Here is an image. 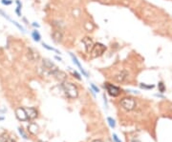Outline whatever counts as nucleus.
I'll use <instances>...</instances> for the list:
<instances>
[{"instance_id":"1","label":"nucleus","mask_w":172,"mask_h":142,"mask_svg":"<svg viewBox=\"0 0 172 142\" xmlns=\"http://www.w3.org/2000/svg\"><path fill=\"white\" fill-rule=\"evenodd\" d=\"M61 87L63 89V92L66 94L68 98L71 99H76L78 96V89L75 84L72 82H67L64 81L61 84Z\"/></svg>"},{"instance_id":"10","label":"nucleus","mask_w":172,"mask_h":142,"mask_svg":"<svg viewBox=\"0 0 172 142\" xmlns=\"http://www.w3.org/2000/svg\"><path fill=\"white\" fill-rule=\"evenodd\" d=\"M25 110L27 112V116H28V118H29L30 120H32L35 119V118L38 116V111L35 110V108H25Z\"/></svg>"},{"instance_id":"21","label":"nucleus","mask_w":172,"mask_h":142,"mask_svg":"<svg viewBox=\"0 0 172 142\" xmlns=\"http://www.w3.org/2000/svg\"><path fill=\"white\" fill-rule=\"evenodd\" d=\"M113 140H114V142H122V141L119 139L118 135H116V134H113Z\"/></svg>"},{"instance_id":"23","label":"nucleus","mask_w":172,"mask_h":142,"mask_svg":"<svg viewBox=\"0 0 172 142\" xmlns=\"http://www.w3.org/2000/svg\"><path fill=\"white\" fill-rule=\"evenodd\" d=\"M19 132H20V135H22V136H23V137H24V138H25V139H27V138H28V137H27V135H25V132H23V130L21 129V128H20V129H19Z\"/></svg>"},{"instance_id":"19","label":"nucleus","mask_w":172,"mask_h":142,"mask_svg":"<svg viewBox=\"0 0 172 142\" xmlns=\"http://www.w3.org/2000/svg\"><path fill=\"white\" fill-rule=\"evenodd\" d=\"M141 88H142V89H153L154 88V85H145V84L142 83Z\"/></svg>"},{"instance_id":"14","label":"nucleus","mask_w":172,"mask_h":142,"mask_svg":"<svg viewBox=\"0 0 172 142\" xmlns=\"http://www.w3.org/2000/svg\"><path fill=\"white\" fill-rule=\"evenodd\" d=\"M32 38H34L35 41H39L40 38H41V36H40V35H39V32H38V31H36V30L32 32Z\"/></svg>"},{"instance_id":"24","label":"nucleus","mask_w":172,"mask_h":142,"mask_svg":"<svg viewBox=\"0 0 172 142\" xmlns=\"http://www.w3.org/2000/svg\"><path fill=\"white\" fill-rule=\"evenodd\" d=\"M74 75H76V77H77L78 80H80V79H81V78H80V74H78L77 72H74Z\"/></svg>"},{"instance_id":"5","label":"nucleus","mask_w":172,"mask_h":142,"mask_svg":"<svg viewBox=\"0 0 172 142\" xmlns=\"http://www.w3.org/2000/svg\"><path fill=\"white\" fill-rule=\"evenodd\" d=\"M114 80L116 82H118V83H123L125 81H127L128 78H129V74L127 71H120V73H118L117 74L115 75V77H113Z\"/></svg>"},{"instance_id":"6","label":"nucleus","mask_w":172,"mask_h":142,"mask_svg":"<svg viewBox=\"0 0 172 142\" xmlns=\"http://www.w3.org/2000/svg\"><path fill=\"white\" fill-rule=\"evenodd\" d=\"M42 65H43V68L45 69V71L49 72L51 74H52L55 70L58 69L57 66H55L54 63L51 62V61L48 60V59H43L42 60Z\"/></svg>"},{"instance_id":"28","label":"nucleus","mask_w":172,"mask_h":142,"mask_svg":"<svg viewBox=\"0 0 172 142\" xmlns=\"http://www.w3.org/2000/svg\"><path fill=\"white\" fill-rule=\"evenodd\" d=\"M105 142H114V141H113V140H111V139H107Z\"/></svg>"},{"instance_id":"15","label":"nucleus","mask_w":172,"mask_h":142,"mask_svg":"<svg viewBox=\"0 0 172 142\" xmlns=\"http://www.w3.org/2000/svg\"><path fill=\"white\" fill-rule=\"evenodd\" d=\"M10 140V137L7 134H2L0 135V142H8Z\"/></svg>"},{"instance_id":"12","label":"nucleus","mask_w":172,"mask_h":142,"mask_svg":"<svg viewBox=\"0 0 172 142\" xmlns=\"http://www.w3.org/2000/svg\"><path fill=\"white\" fill-rule=\"evenodd\" d=\"M70 55H71V57H72V60H73V62L74 63H75L77 66H78V69H80V72L82 73V74L83 75H84V77H88V74L85 72V71H84V69H83L82 68V66L80 65V61H78V58L76 57V56L75 55H74L73 54H70Z\"/></svg>"},{"instance_id":"11","label":"nucleus","mask_w":172,"mask_h":142,"mask_svg":"<svg viewBox=\"0 0 172 142\" xmlns=\"http://www.w3.org/2000/svg\"><path fill=\"white\" fill-rule=\"evenodd\" d=\"M52 36H53L54 41H55L57 43H59V42H61V41H62V38H63L62 32H60L59 30H55V31H53Z\"/></svg>"},{"instance_id":"27","label":"nucleus","mask_w":172,"mask_h":142,"mask_svg":"<svg viewBox=\"0 0 172 142\" xmlns=\"http://www.w3.org/2000/svg\"><path fill=\"white\" fill-rule=\"evenodd\" d=\"M131 142H140V141H139V140H137V139H133Z\"/></svg>"},{"instance_id":"26","label":"nucleus","mask_w":172,"mask_h":142,"mask_svg":"<svg viewBox=\"0 0 172 142\" xmlns=\"http://www.w3.org/2000/svg\"><path fill=\"white\" fill-rule=\"evenodd\" d=\"M55 58L57 59V60H58V61H61V60H62L60 57H58V56H55Z\"/></svg>"},{"instance_id":"20","label":"nucleus","mask_w":172,"mask_h":142,"mask_svg":"<svg viewBox=\"0 0 172 142\" xmlns=\"http://www.w3.org/2000/svg\"><path fill=\"white\" fill-rule=\"evenodd\" d=\"M91 87H92V89H93V90H94V92H95V93H99V92H100V89L97 88L95 84L91 83Z\"/></svg>"},{"instance_id":"22","label":"nucleus","mask_w":172,"mask_h":142,"mask_svg":"<svg viewBox=\"0 0 172 142\" xmlns=\"http://www.w3.org/2000/svg\"><path fill=\"white\" fill-rule=\"evenodd\" d=\"M2 3L4 4V5H11L12 1L11 0H2Z\"/></svg>"},{"instance_id":"29","label":"nucleus","mask_w":172,"mask_h":142,"mask_svg":"<svg viewBox=\"0 0 172 142\" xmlns=\"http://www.w3.org/2000/svg\"><path fill=\"white\" fill-rule=\"evenodd\" d=\"M34 26H36V27H39L38 24H35V23H34Z\"/></svg>"},{"instance_id":"18","label":"nucleus","mask_w":172,"mask_h":142,"mask_svg":"<svg viewBox=\"0 0 172 142\" xmlns=\"http://www.w3.org/2000/svg\"><path fill=\"white\" fill-rule=\"evenodd\" d=\"M158 87H159V92H161V93H165V87L164 83H162V82H160L159 85H158Z\"/></svg>"},{"instance_id":"4","label":"nucleus","mask_w":172,"mask_h":142,"mask_svg":"<svg viewBox=\"0 0 172 142\" xmlns=\"http://www.w3.org/2000/svg\"><path fill=\"white\" fill-rule=\"evenodd\" d=\"M104 88L106 89V91H107V93L110 94V96H113V97L119 96L120 93H122L120 88H119L118 86H115V85H113V84H110V83H105Z\"/></svg>"},{"instance_id":"17","label":"nucleus","mask_w":172,"mask_h":142,"mask_svg":"<svg viewBox=\"0 0 172 142\" xmlns=\"http://www.w3.org/2000/svg\"><path fill=\"white\" fill-rule=\"evenodd\" d=\"M42 46L44 47V48L47 49V50H49V51H53V52H55V53H57V54H60L58 50H55V48H52V47H50L49 45H47L46 43H42Z\"/></svg>"},{"instance_id":"13","label":"nucleus","mask_w":172,"mask_h":142,"mask_svg":"<svg viewBox=\"0 0 172 142\" xmlns=\"http://www.w3.org/2000/svg\"><path fill=\"white\" fill-rule=\"evenodd\" d=\"M38 130H39V128H38V126L35 124V123H34V122H32V123H30L29 125H28V131H29L31 134H32V135H35V134H38Z\"/></svg>"},{"instance_id":"2","label":"nucleus","mask_w":172,"mask_h":142,"mask_svg":"<svg viewBox=\"0 0 172 142\" xmlns=\"http://www.w3.org/2000/svg\"><path fill=\"white\" fill-rule=\"evenodd\" d=\"M120 105L123 110L127 111V112H131L136 108L137 103H136V100H135L133 97L128 96V97H123V99H120Z\"/></svg>"},{"instance_id":"16","label":"nucleus","mask_w":172,"mask_h":142,"mask_svg":"<svg viewBox=\"0 0 172 142\" xmlns=\"http://www.w3.org/2000/svg\"><path fill=\"white\" fill-rule=\"evenodd\" d=\"M107 121H108V124L111 128H115L116 127V122L113 119L112 117H107Z\"/></svg>"},{"instance_id":"7","label":"nucleus","mask_w":172,"mask_h":142,"mask_svg":"<svg viewBox=\"0 0 172 142\" xmlns=\"http://www.w3.org/2000/svg\"><path fill=\"white\" fill-rule=\"evenodd\" d=\"M16 116L17 117V119L20 121H26L29 119L27 116V112L24 108H17L16 110Z\"/></svg>"},{"instance_id":"30","label":"nucleus","mask_w":172,"mask_h":142,"mask_svg":"<svg viewBox=\"0 0 172 142\" xmlns=\"http://www.w3.org/2000/svg\"><path fill=\"white\" fill-rule=\"evenodd\" d=\"M10 142H16V141H15V140H11Z\"/></svg>"},{"instance_id":"8","label":"nucleus","mask_w":172,"mask_h":142,"mask_svg":"<svg viewBox=\"0 0 172 142\" xmlns=\"http://www.w3.org/2000/svg\"><path fill=\"white\" fill-rule=\"evenodd\" d=\"M82 44L84 45V48H85V51L87 54H90L91 51L93 49V47H94V42L93 40L90 38V37H84V38L82 39Z\"/></svg>"},{"instance_id":"9","label":"nucleus","mask_w":172,"mask_h":142,"mask_svg":"<svg viewBox=\"0 0 172 142\" xmlns=\"http://www.w3.org/2000/svg\"><path fill=\"white\" fill-rule=\"evenodd\" d=\"M52 74H53L54 77H55V78H57V79L60 80V81H61V82L66 81L67 75H66V74H65V73H63L62 71H59V70L58 69V70H55Z\"/></svg>"},{"instance_id":"25","label":"nucleus","mask_w":172,"mask_h":142,"mask_svg":"<svg viewBox=\"0 0 172 142\" xmlns=\"http://www.w3.org/2000/svg\"><path fill=\"white\" fill-rule=\"evenodd\" d=\"M91 142H103V141L100 140V139H95V140H93V141H91Z\"/></svg>"},{"instance_id":"31","label":"nucleus","mask_w":172,"mask_h":142,"mask_svg":"<svg viewBox=\"0 0 172 142\" xmlns=\"http://www.w3.org/2000/svg\"><path fill=\"white\" fill-rule=\"evenodd\" d=\"M38 142H44V141H38Z\"/></svg>"},{"instance_id":"3","label":"nucleus","mask_w":172,"mask_h":142,"mask_svg":"<svg viewBox=\"0 0 172 142\" xmlns=\"http://www.w3.org/2000/svg\"><path fill=\"white\" fill-rule=\"evenodd\" d=\"M106 51V47L101 44V43H96L93 47V49L91 51V56L93 58H96V57H99V56L103 54V53Z\"/></svg>"}]
</instances>
